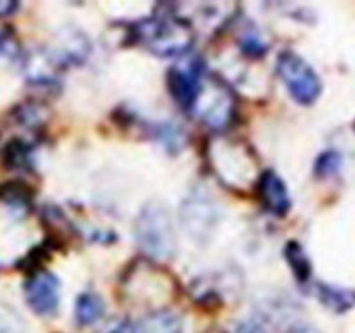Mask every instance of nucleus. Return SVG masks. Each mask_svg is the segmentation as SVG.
Here are the masks:
<instances>
[{"instance_id":"nucleus-9","label":"nucleus","mask_w":355,"mask_h":333,"mask_svg":"<svg viewBox=\"0 0 355 333\" xmlns=\"http://www.w3.org/2000/svg\"><path fill=\"white\" fill-rule=\"evenodd\" d=\"M284 255H286L288 262H290L291 269H293L295 277L299 282H307L311 277V262L307 259L306 250L300 246V243L297 241H290L284 250Z\"/></svg>"},{"instance_id":"nucleus-12","label":"nucleus","mask_w":355,"mask_h":333,"mask_svg":"<svg viewBox=\"0 0 355 333\" xmlns=\"http://www.w3.org/2000/svg\"><path fill=\"white\" fill-rule=\"evenodd\" d=\"M240 44H242L243 52L250 53V55H261V53H265L266 50V46L261 43V39H259L258 36H252V34L249 33L242 37Z\"/></svg>"},{"instance_id":"nucleus-10","label":"nucleus","mask_w":355,"mask_h":333,"mask_svg":"<svg viewBox=\"0 0 355 333\" xmlns=\"http://www.w3.org/2000/svg\"><path fill=\"white\" fill-rule=\"evenodd\" d=\"M28 147L24 141H11L6 145L4 151V163L9 169H25L28 165Z\"/></svg>"},{"instance_id":"nucleus-6","label":"nucleus","mask_w":355,"mask_h":333,"mask_svg":"<svg viewBox=\"0 0 355 333\" xmlns=\"http://www.w3.org/2000/svg\"><path fill=\"white\" fill-rule=\"evenodd\" d=\"M259 197H261L263 206L272 215H279V217L286 215L291 206L286 185L274 170H265L259 177Z\"/></svg>"},{"instance_id":"nucleus-13","label":"nucleus","mask_w":355,"mask_h":333,"mask_svg":"<svg viewBox=\"0 0 355 333\" xmlns=\"http://www.w3.org/2000/svg\"><path fill=\"white\" fill-rule=\"evenodd\" d=\"M107 333H139L137 326H133L132 323H117V325H114L112 328L107 330Z\"/></svg>"},{"instance_id":"nucleus-2","label":"nucleus","mask_w":355,"mask_h":333,"mask_svg":"<svg viewBox=\"0 0 355 333\" xmlns=\"http://www.w3.org/2000/svg\"><path fill=\"white\" fill-rule=\"evenodd\" d=\"M137 34L142 43L162 57H182L194 41L192 27L182 18H151L139 25Z\"/></svg>"},{"instance_id":"nucleus-7","label":"nucleus","mask_w":355,"mask_h":333,"mask_svg":"<svg viewBox=\"0 0 355 333\" xmlns=\"http://www.w3.org/2000/svg\"><path fill=\"white\" fill-rule=\"evenodd\" d=\"M318 298L323 305L336 314H345L355 307V289L338 287L331 284H318Z\"/></svg>"},{"instance_id":"nucleus-5","label":"nucleus","mask_w":355,"mask_h":333,"mask_svg":"<svg viewBox=\"0 0 355 333\" xmlns=\"http://www.w3.org/2000/svg\"><path fill=\"white\" fill-rule=\"evenodd\" d=\"M28 307L40 316H50L59 305V280L49 271H37L24 285Z\"/></svg>"},{"instance_id":"nucleus-3","label":"nucleus","mask_w":355,"mask_h":333,"mask_svg":"<svg viewBox=\"0 0 355 333\" xmlns=\"http://www.w3.org/2000/svg\"><path fill=\"white\" fill-rule=\"evenodd\" d=\"M277 71L297 103L311 105L318 100L322 80L302 57L295 52H283L277 60Z\"/></svg>"},{"instance_id":"nucleus-4","label":"nucleus","mask_w":355,"mask_h":333,"mask_svg":"<svg viewBox=\"0 0 355 333\" xmlns=\"http://www.w3.org/2000/svg\"><path fill=\"white\" fill-rule=\"evenodd\" d=\"M201 78H202V64L201 60L196 59H187L183 60L182 64L174 66L167 73V85L176 100L183 109L192 110L194 109L196 101H198L199 93H201Z\"/></svg>"},{"instance_id":"nucleus-1","label":"nucleus","mask_w":355,"mask_h":333,"mask_svg":"<svg viewBox=\"0 0 355 333\" xmlns=\"http://www.w3.org/2000/svg\"><path fill=\"white\" fill-rule=\"evenodd\" d=\"M141 249L155 259H171L176 250L174 224L166 206L151 202L141 211L135 224Z\"/></svg>"},{"instance_id":"nucleus-14","label":"nucleus","mask_w":355,"mask_h":333,"mask_svg":"<svg viewBox=\"0 0 355 333\" xmlns=\"http://www.w3.org/2000/svg\"><path fill=\"white\" fill-rule=\"evenodd\" d=\"M18 4L11 2V0H0V17H9L12 12L17 11Z\"/></svg>"},{"instance_id":"nucleus-8","label":"nucleus","mask_w":355,"mask_h":333,"mask_svg":"<svg viewBox=\"0 0 355 333\" xmlns=\"http://www.w3.org/2000/svg\"><path fill=\"white\" fill-rule=\"evenodd\" d=\"M103 316V301L100 296L91 293H84L75 301V317L82 326H91L100 321Z\"/></svg>"},{"instance_id":"nucleus-11","label":"nucleus","mask_w":355,"mask_h":333,"mask_svg":"<svg viewBox=\"0 0 355 333\" xmlns=\"http://www.w3.org/2000/svg\"><path fill=\"white\" fill-rule=\"evenodd\" d=\"M343 165V158L338 151L331 149V151H323L315 163V172L318 177H332L334 174L339 172Z\"/></svg>"}]
</instances>
